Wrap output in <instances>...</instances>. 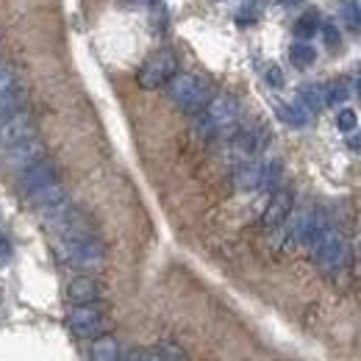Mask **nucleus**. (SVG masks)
<instances>
[{
  "label": "nucleus",
  "mask_w": 361,
  "mask_h": 361,
  "mask_svg": "<svg viewBox=\"0 0 361 361\" xmlns=\"http://www.w3.org/2000/svg\"><path fill=\"white\" fill-rule=\"evenodd\" d=\"M167 94H170V100L178 106L180 111H186V114H200L206 109V103L214 97L209 81H203L197 75H189V73H176L167 81Z\"/></svg>",
  "instance_id": "nucleus-1"
},
{
  "label": "nucleus",
  "mask_w": 361,
  "mask_h": 361,
  "mask_svg": "<svg viewBox=\"0 0 361 361\" xmlns=\"http://www.w3.org/2000/svg\"><path fill=\"white\" fill-rule=\"evenodd\" d=\"M236 117H239L236 100L231 94H214L206 103V109L197 114V126L195 128L203 136H214L220 134V131H226V128H231L236 123Z\"/></svg>",
  "instance_id": "nucleus-2"
},
{
  "label": "nucleus",
  "mask_w": 361,
  "mask_h": 361,
  "mask_svg": "<svg viewBox=\"0 0 361 361\" xmlns=\"http://www.w3.org/2000/svg\"><path fill=\"white\" fill-rule=\"evenodd\" d=\"M61 259L75 270H100L106 262V250L94 236L61 239Z\"/></svg>",
  "instance_id": "nucleus-3"
},
{
  "label": "nucleus",
  "mask_w": 361,
  "mask_h": 361,
  "mask_svg": "<svg viewBox=\"0 0 361 361\" xmlns=\"http://www.w3.org/2000/svg\"><path fill=\"white\" fill-rule=\"evenodd\" d=\"M176 73H178V59H176V53L159 50V53H153V56L139 67L136 84H139L142 90H161V87H167V81H170Z\"/></svg>",
  "instance_id": "nucleus-4"
},
{
  "label": "nucleus",
  "mask_w": 361,
  "mask_h": 361,
  "mask_svg": "<svg viewBox=\"0 0 361 361\" xmlns=\"http://www.w3.org/2000/svg\"><path fill=\"white\" fill-rule=\"evenodd\" d=\"M312 253H314L317 267L322 272H336L339 267H345L348 259H350L348 242H345V236H342L336 228H328V231L322 233V239L317 242V247Z\"/></svg>",
  "instance_id": "nucleus-5"
},
{
  "label": "nucleus",
  "mask_w": 361,
  "mask_h": 361,
  "mask_svg": "<svg viewBox=\"0 0 361 361\" xmlns=\"http://www.w3.org/2000/svg\"><path fill=\"white\" fill-rule=\"evenodd\" d=\"M67 328L81 336V339H94L100 334H106L109 319L97 309V303H84V306H73V312L67 314Z\"/></svg>",
  "instance_id": "nucleus-6"
},
{
  "label": "nucleus",
  "mask_w": 361,
  "mask_h": 361,
  "mask_svg": "<svg viewBox=\"0 0 361 361\" xmlns=\"http://www.w3.org/2000/svg\"><path fill=\"white\" fill-rule=\"evenodd\" d=\"M39 159H45V145H42L37 136L23 139V142H17V145H8V147H6V156H3V161H6L8 167H14V170H25V167L37 164Z\"/></svg>",
  "instance_id": "nucleus-7"
},
{
  "label": "nucleus",
  "mask_w": 361,
  "mask_h": 361,
  "mask_svg": "<svg viewBox=\"0 0 361 361\" xmlns=\"http://www.w3.org/2000/svg\"><path fill=\"white\" fill-rule=\"evenodd\" d=\"M292 209H295V195L289 189H278L270 197L267 209H264V217H262L264 228L275 231V228L286 226V220L292 217Z\"/></svg>",
  "instance_id": "nucleus-8"
},
{
  "label": "nucleus",
  "mask_w": 361,
  "mask_h": 361,
  "mask_svg": "<svg viewBox=\"0 0 361 361\" xmlns=\"http://www.w3.org/2000/svg\"><path fill=\"white\" fill-rule=\"evenodd\" d=\"M53 180H59V167H56L53 161H47V159H39L37 164H31V167L23 170V176H20V189H23L25 197H28L31 192L42 189L45 183H53Z\"/></svg>",
  "instance_id": "nucleus-9"
},
{
  "label": "nucleus",
  "mask_w": 361,
  "mask_h": 361,
  "mask_svg": "<svg viewBox=\"0 0 361 361\" xmlns=\"http://www.w3.org/2000/svg\"><path fill=\"white\" fill-rule=\"evenodd\" d=\"M31 136H37V126H34V120L28 117V114H23V111H17V114H11V117H6L3 123H0V142L8 147V145H17V142H23V139H31Z\"/></svg>",
  "instance_id": "nucleus-10"
},
{
  "label": "nucleus",
  "mask_w": 361,
  "mask_h": 361,
  "mask_svg": "<svg viewBox=\"0 0 361 361\" xmlns=\"http://www.w3.org/2000/svg\"><path fill=\"white\" fill-rule=\"evenodd\" d=\"M103 298V286L90 278V275H78L67 283V300L73 306H84V303H97Z\"/></svg>",
  "instance_id": "nucleus-11"
},
{
  "label": "nucleus",
  "mask_w": 361,
  "mask_h": 361,
  "mask_svg": "<svg viewBox=\"0 0 361 361\" xmlns=\"http://www.w3.org/2000/svg\"><path fill=\"white\" fill-rule=\"evenodd\" d=\"M28 200L37 206V209H53V206H59V203H64L67 200V192H64V186L59 183V180H53V183H45L42 189H37V192H31L28 195Z\"/></svg>",
  "instance_id": "nucleus-12"
},
{
  "label": "nucleus",
  "mask_w": 361,
  "mask_h": 361,
  "mask_svg": "<svg viewBox=\"0 0 361 361\" xmlns=\"http://www.w3.org/2000/svg\"><path fill=\"white\" fill-rule=\"evenodd\" d=\"M262 178H264V161H247L236 170L233 183L242 192H253V189H262Z\"/></svg>",
  "instance_id": "nucleus-13"
},
{
  "label": "nucleus",
  "mask_w": 361,
  "mask_h": 361,
  "mask_svg": "<svg viewBox=\"0 0 361 361\" xmlns=\"http://www.w3.org/2000/svg\"><path fill=\"white\" fill-rule=\"evenodd\" d=\"M275 114L281 123L292 126V128H306L309 126V111L300 103H286V100H275Z\"/></svg>",
  "instance_id": "nucleus-14"
},
{
  "label": "nucleus",
  "mask_w": 361,
  "mask_h": 361,
  "mask_svg": "<svg viewBox=\"0 0 361 361\" xmlns=\"http://www.w3.org/2000/svg\"><path fill=\"white\" fill-rule=\"evenodd\" d=\"M90 361H120V345H117V339L109 336V334L94 336L90 350Z\"/></svg>",
  "instance_id": "nucleus-15"
},
{
  "label": "nucleus",
  "mask_w": 361,
  "mask_h": 361,
  "mask_svg": "<svg viewBox=\"0 0 361 361\" xmlns=\"http://www.w3.org/2000/svg\"><path fill=\"white\" fill-rule=\"evenodd\" d=\"M298 103L309 111V114H317V111H322L328 103H325V87H319V84H303L300 90H298Z\"/></svg>",
  "instance_id": "nucleus-16"
},
{
  "label": "nucleus",
  "mask_w": 361,
  "mask_h": 361,
  "mask_svg": "<svg viewBox=\"0 0 361 361\" xmlns=\"http://www.w3.org/2000/svg\"><path fill=\"white\" fill-rule=\"evenodd\" d=\"M264 145H267V131H264V128H247V131H242V134L236 136V147H239L245 156L262 153Z\"/></svg>",
  "instance_id": "nucleus-17"
},
{
  "label": "nucleus",
  "mask_w": 361,
  "mask_h": 361,
  "mask_svg": "<svg viewBox=\"0 0 361 361\" xmlns=\"http://www.w3.org/2000/svg\"><path fill=\"white\" fill-rule=\"evenodd\" d=\"M292 31H295V37H298L300 42H309L312 37L319 34V14H317L314 8H312V11H306V14H300Z\"/></svg>",
  "instance_id": "nucleus-18"
},
{
  "label": "nucleus",
  "mask_w": 361,
  "mask_h": 361,
  "mask_svg": "<svg viewBox=\"0 0 361 361\" xmlns=\"http://www.w3.org/2000/svg\"><path fill=\"white\" fill-rule=\"evenodd\" d=\"M289 61H292V67H298V70H309L312 64L317 61V50L309 42H295V45L289 47Z\"/></svg>",
  "instance_id": "nucleus-19"
},
{
  "label": "nucleus",
  "mask_w": 361,
  "mask_h": 361,
  "mask_svg": "<svg viewBox=\"0 0 361 361\" xmlns=\"http://www.w3.org/2000/svg\"><path fill=\"white\" fill-rule=\"evenodd\" d=\"M23 103H25V94L17 90V87L0 92V123H3L6 117H11V114L23 111Z\"/></svg>",
  "instance_id": "nucleus-20"
},
{
  "label": "nucleus",
  "mask_w": 361,
  "mask_h": 361,
  "mask_svg": "<svg viewBox=\"0 0 361 361\" xmlns=\"http://www.w3.org/2000/svg\"><path fill=\"white\" fill-rule=\"evenodd\" d=\"M350 100V87H348V81H331L328 87H325V103L328 106H345Z\"/></svg>",
  "instance_id": "nucleus-21"
},
{
  "label": "nucleus",
  "mask_w": 361,
  "mask_h": 361,
  "mask_svg": "<svg viewBox=\"0 0 361 361\" xmlns=\"http://www.w3.org/2000/svg\"><path fill=\"white\" fill-rule=\"evenodd\" d=\"M336 128H339L342 134H353V131L359 128V114H356L353 109H342V111L336 114Z\"/></svg>",
  "instance_id": "nucleus-22"
},
{
  "label": "nucleus",
  "mask_w": 361,
  "mask_h": 361,
  "mask_svg": "<svg viewBox=\"0 0 361 361\" xmlns=\"http://www.w3.org/2000/svg\"><path fill=\"white\" fill-rule=\"evenodd\" d=\"M281 180V161L272 159V161H264V178H262V189H272L278 186Z\"/></svg>",
  "instance_id": "nucleus-23"
},
{
  "label": "nucleus",
  "mask_w": 361,
  "mask_h": 361,
  "mask_svg": "<svg viewBox=\"0 0 361 361\" xmlns=\"http://www.w3.org/2000/svg\"><path fill=\"white\" fill-rule=\"evenodd\" d=\"M342 17H345L348 28H361V6L356 0H348V3L342 6Z\"/></svg>",
  "instance_id": "nucleus-24"
},
{
  "label": "nucleus",
  "mask_w": 361,
  "mask_h": 361,
  "mask_svg": "<svg viewBox=\"0 0 361 361\" xmlns=\"http://www.w3.org/2000/svg\"><path fill=\"white\" fill-rule=\"evenodd\" d=\"M322 39H325V45L334 47V50L342 45V37H339L336 25H331V23H328V25H322Z\"/></svg>",
  "instance_id": "nucleus-25"
},
{
  "label": "nucleus",
  "mask_w": 361,
  "mask_h": 361,
  "mask_svg": "<svg viewBox=\"0 0 361 361\" xmlns=\"http://www.w3.org/2000/svg\"><path fill=\"white\" fill-rule=\"evenodd\" d=\"M14 70L11 67H6L3 61H0V92H6V90H14Z\"/></svg>",
  "instance_id": "nucleus-26"
},
{
  "label": "nucleus",
  "mask_w": 361,
  "mask_h": 361,
  "mask_svg": "<svg viewBox=\"0 0 361 361\" xmlns=\"http://www.w3.org/2000/svg\"><path fill=\"white\" fill-rule=\"evenodd\" d=\"M264 75H267V84H270V87H275V90H278V87H283V73H281V67H278V64H270Z\"/></svg>",
  "instance_id": "nucleus-27"
},
{
  "label": "nucleus",
  "mask_w": 361,
  "mask_h": 361,
  "mask_svg": "<svg viewBox=\"0 0 361 361\" xmlns=\"http://www.w3.org/2000/svg\"><path fill=\"white\" fill-rule=\"evenodd\" d=\"M259 8H262L259 3H247V6L242 8L245 14H239V23H250V20H256V17H259Z\"/></svg>",
  "instance_id": "nucleus-28"
},
{
  "label": "nucleus",
  "mask_w": 361,
  "mask_h": 361,
  "mask_svg": "<svg viewBox=\"0 0 361 361\" xmlns=\"http://www.w3.org/2000/svg\"><path fill=\"white\" fill-rule=\"evenodd\" d=\"M348 147H350V150H361V134H356V131H353V134H350V139H348Z\"/></svg>",
  "instance_id": "nucleus-29"
},
{
  "label": "nucleus",
  "mask_w": 361,
  "mask_h": 361,
  "mask_svg": "<svg viewBox=\"0 0 361 361\" xmlns=\"http://www.w3.org/2000/svg\"><path fill=\"white\" fill-rule=\"evenodd\" d=\"M6 256H8V242L0 239V262H6Z\"/></svg>",
  "instance_id": "nucleus-30"
},
{
  "label": "nucleus",
  "mask_w": 361,
  "mask_h": 361,
  "mask_svg": "<svg viewBox=\"0 0 361 361\" xmlns=\"http://www.w3.org/2000/svg\"><path fill=\"white\" fill-rule=\"evenodd\" d=\"M128 361H150V359H147L145 353H131V356H128Z\"/></svg>",
  "instance_id": "nucleus-31"
},
{
  "label": "nucleus",
  "mask_w": 361,
  "mask_h": 361,
  "mask_svg": "<svg viewBox=\"0 0 361 361\" xmlns=\"http://www.w3.org/2000/svg\"><path fill=\"white\" fill-rule=\"evenodd\" d=\"M356 92H359V97H361V78H359V84H356Z\"/></svg>",
  "instance_id": "nucleus-32"
},
{
  "label": "nucleus",
  "mask_w": 361,
  "mask_h": 361,
  "mask_svg": "<svg viewBox=\"0 0 361 361\" xmlns=\"http://www.w3.org/2000/svg\"><path fill=\"white\" fill-rule=\"evenodd\" d=\"M356 245H359V250H361V231H359V239H356Z\"/></svg>",
  "instance_id": "nucleus-33"
},
{
  "label": "nucleus",
  "mask_w": 361,
  "mask_h": 361,
  "mask_svg": "<svg viewBox=\"0 0 361 361\" xmlns=\"http://www.w3.org/2000/svg\"><path fill=\"white\" fill-rule=\"evenodd\" d=\"M286 3H300V0H286Z\"/></svg>",
  "instance_id": "nucleus-34"
}]
</instances>
